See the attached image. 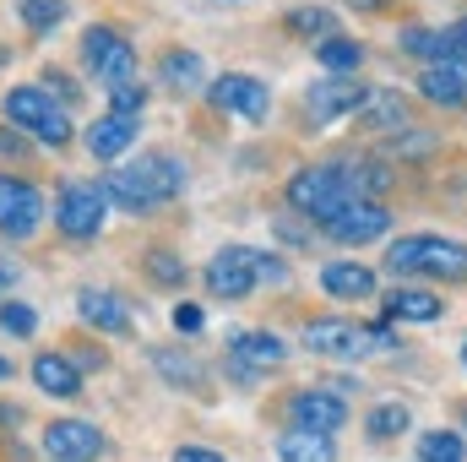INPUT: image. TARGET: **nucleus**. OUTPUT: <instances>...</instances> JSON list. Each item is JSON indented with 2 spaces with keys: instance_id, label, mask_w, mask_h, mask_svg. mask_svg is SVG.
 I'll return each instance as SVG.
<instances>
[{
  "instance_id": "nucleus-10",
  "label": "nucleus",
  "mask_w": 467,
  "mask_h": 462,
  "mask_svg": "<svg viewBox=\"0 0 467 462\" xmlns=\"http://www.w3.org/2000/svg\"><path fill=\"white\" fill-rule=\"evenodd\" d=\"M104 430L88 425V419H55L44 430V457L49 462H99L104 457Z\"/></svg>"
},
{
  "instance_id": "nucleus-31",
  "label": "nucleus",
  "mask_w": 467,
  "mask_h": 462,
  "mask_svg": "<svg viewBox=\"0 0 467 462\" xmlns=\"http://www.w3.org/2000/svg\"><path fill=\"white\" fill-rule=\"evenodd\" d=\"M391 180H397V174H391L386 163H369V158H364V163H348V185H353V196H375V202H380V191H386Z\"/></svg>"
},
{
  "instance_id": "nucleus-41",
  "label": "nucleus",
  "mask_w": 467,
  "mask_h": 462,
  "mask_svg": "<svg viewBox=\"0 0 467 462\" xmlns=\"http://www.w3.org/2000/svg\"><path fill=\"white\" fill-rule=\"evenodd\" d=\"M16 278H22V267H16V256H5V250H0V294H5V289H11Z\"/></svg>"
},
{
  "instance_id": "nucleus-7",
  "label": "nucleus",
  "mask_w": 467,
  "mask_h": 462,
  "mask_svg": "<svg viewBox=\"0 0 467 462\" xmlns=\"http://www.w3.org/2000/svg\"><path fill=\"white\" fill-rule=\"evenodd\" d=\"M321 229H327V239H337V245H369V239H380V234L391 229V213L375 196H353L332 218H321Z\"/></svg>"
},
{
  "instance_id": "nucleus-45",
  "label": "nucleus",
  "mask_w": 467,
  "mask_h": 462,
  "mask_svg": "<svg viewBox=\"0 0 467 462\" xmlns=\"http://www.w3.org/2000/svg\"><path fill=\"white\" fill-rule=\"evenodd\" d=\"M353 11H380V5H386V0H348Z\"/></svg>"
},
{
  "instance_id": "nucleus-22",
  "label": "nucleus",
  "mask_w": 467,
  "mask_h": 462,
  "mask_svg": "<svg viewBox=\"0 0 467 462\" xmlns=\"http://www.w3.org/2000/svg\"><path fill=\"white\" fill-rule=\"evenodd\" d=\"M33 381H38V392H49V397H82V370H77L66 353H38V359H33Z\"/></svg>"
},
{
  "instance_id": "nucleus-3",
  "label": "nucleus",
  "mask_w": 467,
  "mask_h": 462,
  "mask_svg": "<svg viewBox=\"0 0 467 462\" xmlns=\"http://www.w3.org/2000/svg\"><path fill=\"white\" fill-rule=\"evenodd\" d=\"M0 115L11 120V125H22V131H33L44 147H66V142H71V115H66V104L49 99L44 88H11L5 104H0Z\"/></svg>"
},
{
  "instance_id": "nucleus-34",
  "label": "nucleus",
  "mask_w": 467,
  "mask_h": 462,
  "mask_svg": "<svg viewBox=\"0 0 467 462\" xmlns=\"http://www.w3.org/2000/svg\"><path fill=\"white\" fill-rule=\"evenodd\" d=\"M0 332H11V338H33V332H38V316H33V305H22V299H5V305H0Z\"/></svg>"
},
{
  "instance_id": "nucleus-18",
  "label": "nucleus",
  "mask_w": 467,
  "mask_h": 462,
  "mask_svg": "<svg viewBox=\"0 0 467 462\" xmlns=\"http://www.w3.org/2000/svg\"><path fill=\"white\" fill-rule=\"evenodd\" d=\"M380 310H386V321H419V327L446 316L441 294H430V289H413V283H397V289L380 299Z\"/></svg>"
},
{
  "instance_id": "nucleus-24",
  "label": "nucleus",
  "mask_w": 467,
  "mask_h": 462,
  "mask_svg": "<svg viewBox=\"0 0 467 462\" xmlns=\"http://www.w3.org/2000/svg\"><path fill=\"white\" fill-rule=\"evenodd\" d=\"M99 185H104V196H109L115 207H125V213H152V207H158V202L147 196V185L136 180V169H109Z\"/></svg>"
},
{
  "instance_id": "nucleus-5",
  "label": "nucleus",
  "mask_w": 467,
  "mask_h": 462,
  "mask_svg": "<svg viewBox=\"0 0 467 462\" xmlns=\"http://www.w3.org/2000/svg\"><path fill=\"white\" fill-rule=\"evenodd\" d=\"M104 213H109V196L99 180H66L55 196V229L66 239H93L104 229Z\"/></svg>"
},
{
  "instance_id": "nucleus-44",
  "label": "nucleus",
  "mask_w": 467,
  "mask_h": 462,
  "mask_svg": "<svg viewBox=\"0 0 467 462\" xmlns=\"http://www.w3.org/2000/svg\"><path fill=\"white\" fill-rule=\"evenodd\" d=\"M0 152H11V158H16V152H22V142H16L11 131H0Z\"/></svg>"
},
{
  "instance_id": "nucleus-29",
  "label": "nucleus",
  "mask_w": 467,
  "mask_h": 462,
  "mask_svg": "<svg viewBox=\"0 0 467 462\" xmlns=\"http://www.w3.org/2000/svg\"><path fill=\"white\" fill-rule=\"evenodd\" d=\"M16 11H22L27 33H55L66 22V0H16Z\"/></svg>"
},
{
  "instance_id": "nucleus-26",
  "label": "nucleus",
  "mask_w": 467,
  "mask_h": 462,
  "mask_svg": "<svg viewBox=\"0 0 467 462\" xmlns=\"http://www.w3.org/2000/svg\"><path fill=\"white\" fill-rule=\"evenodd\" d=\"M397 49H402V55H413V60H424V66H435V60H446V55H451L446 33H435V27H402Z\"/></svg>"
},
{
  "instance_id": "nucleus-25",
  "label": "nucleus",
  "mask_w": 467,
  "mask_h": 462,
  "mask_svg": "<svg viewBox=\"0 0 467 462\" xmlns=\"http://www.w3.org/2000/svg\"><path fill=\"white\" fill-rule=\"evenodd\" d=\"M158 77H163V88L191 93V88H202V55H191V49H169V55L158 60Z\"/></svg>"
},
{
  "instance_id": "nucleus-4",
  "label": "nucleus",
  "mask_w": 467,
  "mask_h": 462,
  "mask_svg": "<svg viewBox=\"0 0 467 462\" xmlns=\"http://www.w3.org/2000/svg\"><path fill=\"white\" fill-rule=\"evenodd\" d=\"M343 202H353L348 163H321V169H299L288 180V207L310 213V218H332Z\"/></svg>"
},
{
  "instance_id": "nucleus-43",
  "label": "nucleus",
  "mask_w": 467,
  "mask_h": 462,
  "mask_svg": "<svg viewBox=\"0 0 467 462\" xmlns=\"http://www.w3.org/2000/svg\"><path fill=\"white\" fill-rule=\"evenodd\" d=\"M22 425V408L16 403H0V430H16Z\"/></svg>"
},
{
  "instance_id": "nucleus-37",
  "label": "nucleus",
  "mask_w": 467,
  "mask_h": 462,
  "mask_svg": "<svg viewBox=\"0 0 467 462\" xmlns=\"http://www.w3.org/2000/svg\"><path fill=\"white\" fill-rule=\"evenodd\" d=\"M38 88H44L49 99H60V104H77V99H82V93H77V82H71L66 71H55V66L44 71V82H38Z\"/></svg>"
},
{
  "instance_id": "nucleus-1",
  "label": "nucleus",
  "mask_w": 467,
  "mask_h": 462,
  "mask_svg": "<svg viewBox=\"0 0 467 462\" xmlns=\"http://www.w3.org/2000/svg\"><path fill=\"white\" fill-rule=\"evenodd\" d=\"M391 278H435V283H462L467 278V245L441 234H408L386 250Z\"/></svg>"
},
{
  "instance_id": "nucleus-30",
  "label": "nucleus",
  "mask_w": 467,
  "mask_h": 462,
  "mask_svg": "<svg viewBox=\"0 0 467 462\" xmlns=\"http://www.w3.org/2000/svg\"><path fill=\"white\" fill-rule=\"evenodd\" d=\"M369 115H364V125L369 131H397L402 120H408V104L397 99V93H369V104H364Z\"/></svg>"
},
{
  "instance_id": "nucleus-39",
  "label": "nucleus",
  "mask_w": 467,
  "mask_h": 462,
  "mask_svg": "<svg viewBox=\"0 0 467 462\" xmlns=\"http://www.w3.org/2000/svg\"><path fill=\"white\" fill-rule=\"evenodd\" d=\"M255 278H266V283H283V278H288V267H283L277 256H261V250H255Z\"/></svg>"
},
{
  "instance_id": "nucleus-46",
  "label": "nucleus",
  "mask_w": 467,
  "mask_h": 462,
  "mask_svg": "<svg viewBox=\"0 0 467 462\" xmlns=\"http://www.w3.org/2000/svg\"><path fill=\"white\" fill-rule=\"evenodd\" d=\"M0 381H11V359L5 353H0Z\"/></svg>"
},
{
  "instance_id": "nucleus-11",
  "label": "nucleus",
  "mask_w": 467,
  "mask_h": 462,
  "mask_svg": "<svg viewBox=\"0 0 467 462\" xmlns=\"http://www.w3.org/2000/svg\"><path fill=\"white\" fill-rule=\"evenodd\" d=\"M255 283H261V278H255V250L229 245V250H218V256L207 261V294H213V299H223V305L250 299V289H255Z\"/></svg>"
},
{
  "instance_id": "nucleus-15",
  "label": "nucleus",
  "mask_w": 467,
  "mask_h": 462,
  "mask_svg": "<svg viewBox=\"0 0 467 462\" xmlns=\"http://www.w3.org/2000/svg\"><path fill=\"white\" fill-rule=\"evenodd\" d=\"M419 93H424L430 104H441V110H462V104H467V60L446 55V60L424 66V77H419Z\"/></svg>"
},
{
  "instance_id": "nucleus-23",
  "label": "nucleus",
  "mask_w": 467,
  "mask_h": 462,
  "mask_svg": "<svg viewBox=\"0 0 467 462\" xmlns=\"http://www.w3.org/2000/svg\"><path fill=\"white\" fill-rule=\"evenodd\" d=\"M316 60H321V71H327V77H353V71L364 66V44L348 38V33H332V38H321V44H316Z\"/></svg>"
},
{
  "instance_id": "nucleus-6",
  "label": "nucleus",
  "mask_w": 467,
  "mask_h": 462,
  "mask_svg": "<svg viewBox=\"0 0 467 462\" xmlns=\"http://www.w3.org/2000/svg\"><path fill=\"white\" fill-rule=\"evenodd\" d=\"M82 66L99 77V82H130L136 77V49L125 44V33L109 27V22H93L88 33H82Z\"/></svg>"
},
{
  "instance_id": "nucleus-16",
  "label": "nucleus",
  "mask_w": 467,
  "mask_h": 462,
  "mask_svg": "<svg viewBox=\"0 0 467 462\" xmlns=\"http://www.w3.org/2000/svg\"><path fill=\"white\" fill-rule=\"evenodd\" d=\"M130 169H136V180L147 185V196H152L158 207H163V202H174V196L185 191V163H180L174 152H141Z\"/></svg>"
},
{
  "instance_id": "nucleus-14",
  "label": "nucleus",
  "mask_w": 467,
  "mask_h": 462,
  "mask_svg": "<svg viewBox=\"0 0 467 462\" xmlns=\"http://www.w3.org/2000/svg\"><path fill=\"white\" fill-rule=\"evenodd\" d=\"M207 93H213L218 110H234V115H244V120H266V110H272L266 82H255V77H244V71H223Z\"/></svg>"
},
{
  "instance_id": "nucleus-8",
  "label": "nucleus",
  "mask_w": 467,
  "mask_h": 462,
  "mask_svg": "<svg viewBox=\"0 0 467 462\" xmlns=\"http://www.w3.org/2000/svg\"><path fill=\"white\" fill-rule=\"evenodd\" d=\"M369 93L375 88H364L358 77H327V82H316L305 93V115H310V125H332L343 115H358L369 104Z\"/></svg>"
},
{
  "instance_id": "nucleus-19",
  "label": "nucleus",
  "mask_w": 467,
  "mask_h": 462,
  "mask_svg": "<svg viewBox=\"0 0 467 462\" xmlns=\"http://www.w3.org/2000/svg\"><path fill=\"white\" fill-rule=\"evenodd\" d=\"M82 142H88V152L93 158H119V152H130L136 147V115H99L88 131H82Z\"/></svg>"
},
{
  "instance_id": "nucleus-35",
  "label": "nucleus",
  "mask_w": 467,
  "mask_h": 462,
  "mask_svg": "<svg viewBox=\"0 0 467 462\" xmlns=\"http://www.w3.org/2000/svg\"><path fill=\"white\" fill-rule=\"evenodd\" d=\"M147 278L163 283V289H180L185 283V261H174L169 250H147Z\"/></svg>"
},
{
  "instance_id": "nucleus-27",
  "label": "nucleus",
  "mask_w": 467,
  "mask_h": 462,
  "mask_svg": "<svg viewBox=\"0 0 467 462\" xmlns=\"http://www.w3.org/2000/svg\"><path fill=\"white\" fill-rule=\"evenodd\" d=\"M467 457V441L451 436V430H424L419 436V462H462Z\"/></svg>"
},
{
  "instance_id": "nucleus-42",
  "label": "nucleus",
  "mask_w": 467,
  "mask_h": 462,
  "mask_svg": "<svg viewBox=\"0 0 467 462\" xmlns=\"http://www.w3.org/2000/svg\"><path fill=\"white\" fill-rule=\"evenodd\" d=\"M446 44H451V55H457V60H467V22L446 27Z\"/></svg>"
},
{
  "instance_id": "nucleus-21",
  "label": "nucleus",
  "mask_w": 467,
  "mask_h": 462,
  "mask_svg": "<svg viewBox=\"0 0 467 462\" xmlns=\"http://www.w3.org/2000/svg\"><path fill=\"white\" fill-rule=\"evenodd\" d=\"M277 457L283 462H337V441L321 436V430H299V425H288V430L277 436Z\"/></svg>"
},
{
  "instance_id": "nucleus-33",
  "label": "nucleus",
  "mask_w": 467,
  "mask_h": 462,
  "mask_svg": "<svg viewBox=\"0 0 467 462\" xmlns=\"http://www.w3.org/2000/svg\"><path fill=\"white\" fill-rule=\"evenodd\" d=\"M408 425H413V419H408V408H402V403H380V408L369 414V425H364V430H369V441H397Z\"/></svg>"
},
{
  "instance_id": "nucleus-38",
  "label": "nucleus",
  "mask_w": 467,
  "mask_h": 462,
  "mask_svg": "<svg viewBox=\"0 0 467 462\" xmlns=\"http://www.w3.org/2000/svg\"><path fill=\"white\" fill-rule=\"evenodd\" d=\"M174 327H180V332H202V327H207L202 305H174Z\"/></svg>"
},
{
  "instance_id": "nucleus-9",
  "label": "nucleus",
  "mask_w": 467,
  "mask_h": 462,
  "mask_svg": "<svg viewBox=\"0 0 467 462\" xmlns=\"http://www.w3.org/2000/svg\"><path fill=\"white\" fill-rule=\"evenodd\" d=\"M38 224H44L38 185H27L16 174H0V234L5 239H27V234H38Z\"/></svg>"
},
{
  "instance_id": "nucleus-32",
  "label": "nucleus",
  "mask_w": 467,
  "mask_h": 462,
  "mask_svg": "<svg viewBox=\"0 0 467 462\" xmlns=\"http://www.w3.org/2000/svg\"><path fill=\"white\" fill-rule=\"evenodd\" d=\"M332 11L327 5H299V11H288V33H299V38H332Z\"/></svg>"
},
{
  "instance_id": "nucleus-2",
  "label": "nucleus",
  "mask_w": 467,
  "mask_h": 462,
  "mask_svg": "<svg viewBox=\"0 0 467 462\" xmlns=\"http://www.w3.org/2000/svg\"><path fill=\"white\" fill-rule=\"evenodd\" d=\"M299 343L310 348V353H386V348H397V332L391 327H358V321H343V316H321V321H305V332H299Z\"/></svg>"
},
{
  "instance_id": "nucleus-47",
  "label": "nucleus",
  "mask_w": 467,
  "mask_h": 462,
  "mask_svg": "<svg viewBox=\"0 0 467 462\" xmlns=\"http://www.w3.org/2000/svg\"><path fill=\"white\" fill-rule=\"evenodd\" d=\"M462 364H467V343H462Z\"/></svg>"
},
{
  "instance_id": "nucleus-13",
  "label": "nucleus",
  "mask_w": 467,
  "mask_h": 462,
  "mask_svg": "<svg viewBox=\"0 0 467 462\" xmlns=\"http://www.w3.org/2000/svg\"><path fill=\"white\" fill-rule=\"evenodd\" d=\"M288 359V343L277 338V332H239L229 348V364L239 381H255V375H266V370H277Z\"/></svg>"
},
{
  "instance_id": "nucleus-12",
  "label": "nucleus",
  "mask_w": 467,
  "mask_h": 462,
  "mask_svg": "<svg viewBox=\"0 0 467 462\" xmlns=\"http://www.w3.org/2000/svg\"><path fill=\"white\" fill-rule=\"evenodd\" d=\"M288 425L332 436V430H343V425H348V403H343L332 386H305V392H294V397H288Z\"/></svg>"
},
{
  "instance_id": "nucleus-40",
  "label": "nucleus",
  "mask_w": 467,
  "mask_h": 462,
  "mask_svg": "<svg viewBox=\"0 0 467 462\" xmlns=\"http://www.w3.org/2000/svg\"><path fill=\"white\" fill-rule=\"evenodd\" d=\"M169 462H229V457H223V452H207V446H174Z\"/></svg>"
},
{
  "instance_id": "nucleus-20",
  "label": "nucleus",
  "mask_w": 467,
  "mask_h": 462,
  "mask_svg": "<svg viewBox=\"0 0 467 462\" xmlns=\"http://www.w3.org/2000/svg\"><path fill=\"white\" fill-rule=\"evenodd\" d=\"M321 289L332 299H369L375 294V272L364 261H327L321 267Z\"/></svg>"
},
{
  "instance_id": "nucleus-17",
  "label": "nucleus",
  "mask_w": 467,
  "mask_h": 462,
  "mask_svg": "<svg viewBox=\"0 0 467 462\" xmlns=\"http://www.w3.org/2000/svg\"><path fill=\"white\" fill-rule=\"evenodd\" d=\"M77 316L93 327V332H115V338H125L136 321H130V305L119 299V294H109V289H82L77 294Z\"/></svg>"
},
{
  "instance_id": "nucleus-28",
  "label": "nucleus",
  "mask_w": 467,
  "mask_h": 462,
  "mask_svg": "<svg viewBox=\"0 0 467 462\" xmlns=\"http://www.w3.org/2000/svg\"><path fill=\"white\" fill-rule=\"evenodd\" d=\"M152 364L163 370V381H174V386H185V392H207V375H202L191 359H174L169 348H152Z\"/></svg>"
},
{
  "instance_id": "nucleus-36",
  "label": "nucleus",
  "mask_w": 467,
  "mask_h": 462,
  "mask_svg": "<svg viewBox=\"0 0 467 462\" xmlns=\"http://www.w3.org/2000/svg\"><path fill=\"white\" fill-rule=\"evenodd\" d=\"M109 110H115V115H141V110H147V88H141L136 77H130V82H115V88H109Z\"/></svg>"
}]
</instances>
